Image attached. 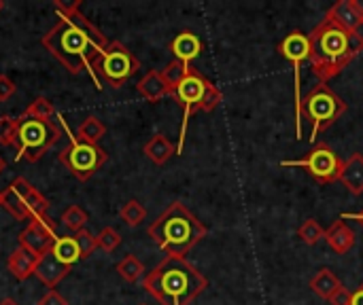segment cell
Returning a JSON list of instances; mask_svg holds the SVG:
<instances>
[{
    "label": "cell",
    "instance_id": "6da1fadb",
    "mask_svg": "<svg viewBox=\"0 0 363 305\" xmlns=\"http://www.w3.org/2000/svg\"><path fill=\"white\" fill-rule=\"evenodd\" d=\"M40 42L70 74L89 72L91 62L108 47V38L81 11L60 17Z\"/></svg>",
    "mask_w": 363,
    "mask_h": 305
},
{
    "label": "cell",
    "instance_id": "7a4b0ae2",
    "mask_svg": "<svg viewBox=\"0 0 363 305\" xmlns=\"http://www.w3.org/2000/svg\"><path fill=\"white\" fill-rule=\"evenodd\" d=\"M308 62L319 79V83H325L336 79L357 55L363 53V34L351 32L330 17H323L319 25L308 32Z\"/></svg>",
    "mask_w": 363,
    "mask_h": 305
},
{
    "label": "cell",
    "instance_id": "3957f363",
    "mask_svg": "<svg viewBox=\"0 0 363 305\" xmlns=\"http://www.w3.org/2000/svg\"><path fill=\"white\" fill-rule=\"evenodd\" d=\"M143 289L160 305H191L208 289V280L187 259L166 257L143 278Z\"/></svg>",
    "mask_w": 363,
    "mask_h": 305
},
{
    "label": "cell",
    "instance_id": "277c9868",
    "mask_svg": "<svg viewBox=\"0 0 363 305\" xmlns=\"http://www.w3.org/2000/svg\"><path fill=\"white\" fill-rule=\"evenodd\" d=\"M147 234L168 257L185 259V255L206 238L208 229L185 204L172 202L149 225Z\"/></svg>",
    "mask_w": 363,
    "mask_h": 305
},
{
    "label": "cell",
    "instance_id": "5b68a950",
    "mask_svg": "<svg viewBox=\"0 0 363 305\" xmlns=\"http://www.w3.org/2000/svg\"><path fill=\"white\" fill-rule=\"evenodd\" d=\"M177 104L183 108V123H181V132H179V144H177V155H183V146H185V138H187V125L189 119L196 113H211L215 110L223 96L219 91L217 85H213L198 68H189L187 76L172 89L170 93Z\"/></svg>",
    "mask_w": 363,
    "mask_h": 305
},
{
    "label": "cell",
    "instance_id": "8992f818",
    "mask_svg": "<svg viewBox=\"0 0 363 305\" xmlns=\"http://www.w3.org/2000/svg\"><path fill=\"white\" fill-rule=\"evenodd\" d=\"M347 102L325 83L315 85L306 96H302L300 117L311 123V144L317 142L321 132L332 127L347 113Z\"/></svg>",
    "mask_w": 363,
    "mask_h": 305
},
{
    "label": "cell",
    "instance_id": "52a82bcc",
    "mask_svg": "<svg viewBox=\"0 0 363 305\" xmlns=\"http://www.w3.org/2000/svg\"><path fill=\"white\" fill-rule=\"evenodd\" d=\"M60 138L62 130L53 121H38L28 115H21L17 117V127L13 136V146L17 151L15 159H26L34 163L49 149H53Z\"/></svg>",
    "mask_w": 363,
    "mask_h": 305
},
{
    "label": "cell",
    "instance_id": "ba28073f",
    "mask_svg": "<svg viewBox=\"0 0 363 305\" xmlns=\"http://www.w3.org/2000/svg\"><path fill=\"white\" fill-rule=\"evenodd\" d=\"M140 68V62L134 57V53L119 40L108 42V47L91 62L89 72L96 81V87L100 89V83H106L111 87H121L125 81H130Z\"/></svg>",
    "mask_w": 363,
    "mask_h": 305
},
{
    "label": "cell",
    "instance_id": "9c48e42d",
    "mask_svg": "<svg viewBox=\"0 0 363 305\" xmlns=\"http://www.w3.org/2000/svg\"><path fill=\"white\" fill-rule=\"evenodd\" d=\"M108 155L100 144H89L79 140L77 136H70V144L62 149L60 161L77 176L79 180H89L104 163Z\"/></svg>",
    "mask_w": 363,
    "mask_h": 305
},
{
    "label": "cell",
    "instance_id": "30bf717a",
    "mask_svg": "<svg viewBox=\"0 0 363 305\" xmlns=\"http://www.w3.org/2000/svg\"><path fill=\"white\" fill-rule=\"evenodd\" d=\"M283 168H304L308 172L311 178H315L321 185H332L340 178L342 166L345 161L338 157V153L325 144V142H317L311 153L304 159H296V161H281Z\"/></svg>",
    "mask_w": 363,
    "mask_h": 305
},
{
    "label": "cell",
    "instance_id": "8fae6325",
    "mask_svg": "<svg viewBox=\"0 0 363 305\" xmlns=\"http://www.w3.org/2000/svg\"><path fill=\"white\" fill-rule=\"evenodd\" d=\"M277 51L294 66V74H296V138H302V117H300V110H302V64L308 62V53H311L308 34H304L302 30L289 32L279 42Z\"/></svg>",
    "mask_w": 363,
    "mask_h": 305
},
{
    "label": "cell",
    "instance_id": "7c38bea8",
    "mask_svg": "<svg viewBox=\"0 0 363 305\" xmlns=\"http://www.w3.org/2000/svg\"><path fill=\"white\" fill-rule=\"evenodd\" d=\"M55 240H57L55 223L49 217H45V219H32L28 223V227L19 234V246L26 248L36 259H40L43 255H47L53 248Z\"/></svg>",
    "mask_w": 363,
    "mask_h": 305
},
{
    "label": "cell",
    "instance_id": "4fadbf2b",
    "mask_svg": "<svg viewBox=\"0 0 363 305\" xmlns=\"http://www.w3.org/2000/svg\"><path fill=\"white\" fill-rule=\"evenodd\" d=\"M34 187L23 178L17 176L4 191H2V208H6V212L11 217H15L17 221H26L28 219V210H26V197Z\"/></svg>",
    "mask_w": 363,
    "mask_h": 305
},
{
    "label": "cell",
    "instance_id": "5bb4252c",
    "mask_svg": "<svg viewBox=\"0 0 363 305\" xmlns=\"http://www.w3.org/2000/svg\"><path fill=\"white\" fill-rule=\"evenodd\" d=\"M70 270H72V267L64 265V263L49 251L47 255H43V257L38 259L36 270H34V276L51 291V289H55V287L70 274Z\"/></svg>",
    "mask_w": 363,
    "mask_h": 305
},
{
    "label": "cell",
    "instance_id": "9a60e30c",
    "mask_svg": "<svg viewBox=\"0 0 363 305\" xmlns=\"http://www.w3.org/2000/svg\"><path fill=\"white\" fill-rule=\"evenodd\" d=\"M170 51H172L174 59H179V62L191 66V62L198 59L200 53H202V40H200V36H198L196 32L183 30V32H179V34L172 38Z\"/></svg>",
    "mask_w": 363,
    "mask_h": 305
},
{
    "label": "cell",
    "instance_id": "2e32d148",
    "mask_svg": "<svg viewBox=\"0 0 363 305\" xmlns=\"http://www.w3.org/2000/svg\"><path fill=\"white\" fill-rule=\"evenodd\" d=\"M325 244L336 253V255H347L355 248V242H357V236L355 231L349 227L347 221H334L330 225V229H325Z\"/></svg>",
    "mask_w": 363,
    "mask_h": 305
},
{
    "label": "cell",
    "instance_id": "e0dca14e",
    "mask_svg": "<svg viewBox=\"0 0 363 305\" xmlns=\"http://www.w3.org/2000/svg\"><path fill=\"white\" fill-rule=\"evenodd\" d=\"M136 89L138 93L147 100V102H160L162 98L170 96V87L166 85L164 76H162V70H149L138 83H136Z\"/></svg>",
    "mask_w": 363,
    "mask_h": 305
},
{
    "label": "cell",
    "instance_id": "ac0fdd59",
    "mask_svg": "<svg viewBox=\"0 0 363 305\" xmlns=\"http://www.w3.org/2000/svg\"><path fill=\"white\" fill-rule=\"evenodd\" d=\"M347 191H351L353 195H362L363 193V155L362 153H353L345 166H342V172H340V178H338Z\"/></svg>",
    "mask_w": 363,
    "mask_h": 305
},
{
    "label": "cell",
    "instance_id": "d6986e66",
    "mask_svg": "<svg viewBox=\"0 0 363 305\" xmlns=\"http://www.w3.org/2000/svg\"><path fill=\"white\" fill-rule=\"evenodd\" d=\"M36 263H38V259H36L34 255H30L26 248L17 246V248L9 255L6 267H9V272H11V276H13L15 280L23 282V280H28V278L34 274Z\"/></svg>",
    "mask_w": 363,
    "mask_h": 305
},
{
    "label": "cell",
    "instance_id": "ffe728a7",
    "mask_svg": "<svg viewBox=\"0 0 363 305\" xmlns=\"http://www.w3.org/2000/svg\"><path fill=\"white\" fill-rule=\"evenodd\" d=\"M325 17H330L332 21H336L338 25H342V28H347V30H351V32H359V28L363 25V19L359 17V13H357L353 0H338V2L328 11Z\"/></svg>",
    "mask_w": 363,
    "mask_h": 305
},
{
    "label": "cell",
    "instance_id": "44dd1931",
    "mask_svg": "<svg viewBox=\"0 0 363 305\" xmlns=\"http://www.w3.org/2000/svg\"><path fill=\"white\" fill-rule=\"evenodd\" d=\"M145 155L155 163V166H164L172 155H177V146L168 140V136L164 134H155L147 144H145Z\"/></svg>",
    "mask_w": 363,
    "mask_h": 305
},
{
    "label": "cell",
    "instance_id": "7402d4cb",
    "mask_svg": "<svg viewBox=\"0 0 363 305\" xmlns=\"http://www.w3.org/2000/svg\"><path fill=\"white\" fill-rule=\"evenodd\" d=\"M311 289L321 297V299H328L330 301V297L342 287V282H340V278L332 272V270H328V267H321L313 278H311Z\"/></svg>",
    "mask_w": 363,
    "mask_h": 305
},
{
    "label": "cell",
    "instance_id": "603a6c76",
    "mask_svg": "<svg viewBox=\"0 0 363 305\" xmlns=\"http://www.w3.org/2000/svg\"><path fill=\"white\" fill-rule=\"evenodd\" d=\"M51 253L68 267H72L77 261H81V255H79V246L74 242V236H66V238H57Z\"/></svg>",
    "mask_w": 363,
    "mask_h": 305
},
{
    "label": "cell",
    "instance_id": "cb8c5ba5",
    "mask_svg": "<svg viewBox=\"0 0 363 305\" xmlns=\"http://www.w3.org/2000/svg\"><path fill=\"white\" fill-rule=\"evenodd\" d=\"M104 134H106V125L98 117H87L77 130V138L89 144H98L104 138Z\"/></svg>",
    "mask_w": 363,
    "mask_h": 305
},
{
    "label": "cell",
    "instance_id": "d4e9b609",
    "mask_svg": "<svg viewBox=\"0 0 363 305\" xmlns=\"http://www.w3.org/2000/svg\"><path fill=\"white\" fill-rule=\"evenodd\" d=\"M117 274L125 280V282H138L145 274V265L140 263V259H136L134 255H128L123 257L119 263H117Z\"/></svg>",
    "mask_w": 363,
    "mask_h": 305
},
{
    "label": "cell",
    "instance_id": "484cf974",
    "mask_svg": "<svg viewBox=\"0 0 363 305\" xmlns=\"http://www.w3.org/2000/svg\"><path fill=\"white\" fill-rule=\"evenodd\" d=\"M119 217H121V221H123L128 227H138V225L147 219V210H145V206H143L138 200H130V202H125V204L121 206Z\"/></svg>",
    "mask_w": 363,
    "mask_h": 305
},
{
    "label": "cell",
    "instance_id": "4316f807",
    "mask_svg": "<svg viewBox=\"0 0 363 305\" xmlns=\"http://www.w3.org/2000/svg\"><path fill=\"white\" fill-rule=\"evenodd\" d=\"M298 238L308 244V246H315L319 244L323 238H325V229L321 227V223L317 219H306L300 227H298Z\"/></svg>",
    "mask_w": 363,
    "mask_h": 305
},
{
    "label": "cell",
    "instance_id": "83f0119b",
    "mask_svg": "<svg viewBox=\"0 0 363 305\" xmlns=\"http://www.w3.org/2000/svg\"><path fill=\"white\" fill-rule=\"evenodd\" d=\"M26 210L28 219H45L49 212V200L40 195V191L32 189L26 197Z\"/></svg>",
    "mask_w": 363,
    "mask_h": 305
},
{
    "label": "cell",
    "instance_id": "f1b7e54d",
    "mask_svg": "<svg viewBox=\"0 0 363 305\" xmlns=\"http://www.w3.org/2000/svg\"><path fill=\"white\" fill-rule=\"evenodd\" d=\"M189 68H191V66H187V64H183V62H179V59H172V62L162 70V76H164L166 85L170 87V93H172V89L187 76Z\"/></svg>",
    "mask_w": 363,
    "mask_h": 305
},
{
    "label": "cell",
    "instance_id": "f546056e",
    "mask_svg": "<svg viewBox=\"0 0 363 305\" xmlns=\"http://www.w3.org/2000/svg\"><path fill=\"white\" fill-rule=\"evenodd\" d=\"M62 223L66 229H70L72 234H79L81 229H85L87 223V212L79 206H70L62 212Z\"/></svg>",
    "mask_w": 363,
    "mask_h": 305
},
{
    "label": "cell",
    "instance_id": "4dcf8cb0",
    "mask_svg": "<svg viewBox=\"0 0 363 305\" xmlns=\"http://www.w3.org/2000/svg\"><path fill=\"white\" fill-rule=\"evenodd\" d=\"M23 115H28L32 119H38V121H51V117L55 115V108H53V104L47 98L38 96V98L32 100V104L26 108Z\"/></svg>",
    "mask_w": 363,
    "mask_h": 305
},
{
    "label": "cell",
    "instance_id": "1f68e13d",
    "mask_svg": "<svg viewBox=\"0 0 363 305\" xmlns=\"http://www.w3.org/2000/svg\"><path fill=\"white\" fill-rule=\"evenodd\" d=\"M74 242L79 246V255H81V261L91 257V253L98 248V238L94 234H89L87 229H81L79 234H74Z\"/></svg>",
    "mask_w": 363,
    "mask_h": 305
},
{
    "label": "cell",
    "instance_id": "d6a6232c",
    "mask_svg": "<svg viewBox=\"0 0 363 305\" xmlns=\"http://www.w3.org/2000/svg\"><path fill=\"white\" fill-rule=\"evenodd\" d=\"M96 238H98V248H102L104 253H113L121 244V236L113 227H104L100 231V236H96Z\"/></svg>",
    "mask_w": 363,
    "mask_h": 305
},
{
    "label": "cell",
    "instance_id": "836d02e7",
    "mask_svg": "<svg viewBox=\"0 0 363 305\" xmlns=\"http://www.w3.org/2000/svg\"><path fill=\"white\" fill-rule=\"evenodd\" d=\"M15 127H17V119H13L9 115L0 117V144L2 146H13Z\"/></svg>",
    "mask_w": 363,
    "mask_h": 305
},
{
    "label": "cell",
    "instance_id": "e575fe53",
    "mask_svg": "<svg viewBox=\"0 0 363 305\" xmlns=\"http://www.w3.org/2000/svg\"><path fill=\"white\" fill-rule=\"evenodd\" d=\"M55 11H57V15L60 17H64V15H70V13H77L79 11V6H81V0H55Z\"/></svg>",
    "mask_w": 363,
    "mask_h": 305
},
{
    "label": "cell",
    "instance_id": "d590c367",
    "mask_svg": "<svg viewBox=\"0 0 363 305\" xmlns=\"http://www.w3.org/2000/svg\"><path fill=\"white\" fill-rule=\"evenodd\" d=\"M15 91H17V85L6 74H0V102H6Z\"/></svg>",
    "mask_w": 363,
    "mask_h": 305
},
{
    "label": "cell",
    "instance_id": "8d00e7d4",
    "mask_svg": "<svg viewBox=\"0 0 363 305\" xmlns=\"http://www.w3.org/2000/svg\"><path fill=\"white\" fill-rule=\"evenodd\" d=\"M36 305H68V301H66L55 289H51V291H47V293L38 299V304Z\"/></svg>",
    "mask_w": 363,
    "mask_h": 305
},
{
    "label": "cell",
    "instance_id": "74e56055",
    "mask_svg": "<svg viewBox=\"0 0 363 305\" xmlns=\"http://www.w3.org/2000/svg\"><path fill=\"white\" fill-rule=\"evenodd\" d=\"M351 297H353V293L349 291V289H345V287H340L332 297H330V304L332 305H351Z\"/></svg>",
    "mask_w": 363,
    "mask_h": 305
},
{
    "label": "cell",
    "instance_id": "f35d334b",
    "mask_svg": "<svg viewBox=\"0 0 363 305\" xmlns=\"http://www.w3.org/2000/svg\"><path fill=\"white\" fill-rule=\"evenodd\" d=\"M340 219L342 221H357L363 227V212H345V214H340Z\"/></svg>",
    "mask_w": 363,
    "mask_h": 305
},
{
    "label": "cell",
    "instance_id": "ab89813d",
    "mask_svg": "<svg viewBox=\"0 0 363 305\" xmlns=\"http://www.w3.org/2000/svg\"><path fill=\"white\" fill-rule=\"evenodd\" d=\"M351 305H363V284H362V287H357V289L353 291V297H351Z\"/></svg>",
    "mask_w": 363,
    "mask_h": 305
},
{
    "label": "cell",
    "instance_id": "60d3db41",
    "mask_svg": "<svg viewBox=\"0 0 363 305\" xmlns=\"http://www.w3.org/2000/svg\"><path fill=\"white\" fill-rule=\"evenodd\" d=\"M353 4H355V8H357L359 17L363 19V0H353Z\"/></svg>",
    "mask_w": 363,
    "mask_h": 305
},
{
    "label": "cell",
    "instance_id": "b9f144b4",
    "mask_svg": "<svg viewBox=\"0 0 363 305\" xmlns=\"http://www.w3.org/2000/svg\"><path fill=\"white\" fill-rule=\"evenodd\" d=\"M0 305H19V304H17L15 299H9V297H6V299H2V301H0Z\"/></svg>",
    "mask_w": 363,
    "mask_h": 305
},
{
    "label": "cell",
    "instance_id": "7bdbcfd3",
    "mask_svg": "<svg viewBox=\"0 0 363 305\" xmlns=\"http://www.w3.org/2000/svg\"><path fill=\"white\" fill-rule=\"evenodd\" d=\"M4 168H6V161H4V159H2V157H0V174H2V172H4Z\"/></svg>",
    "mask_w": 363,
    "mask_h": 305
},
{
    "label": "cell",
    "instance_id": "ee69618b",
    "mask_svg": "<svg viewBox=\"0 0 363 305\" xmlns=\"http://www.w3.org/2000/svg\"><path fill=\"white\" fill-rule=\"evenodd\" d=\"M2 8H4V2H2V0H0V11H2Z\"/></svg>",
    "mask_w": 363,
    "mask_h": 305
},
{
    "label": "cell",
    "instance_id": "f6af8a7d",
    "mask_svg": "<svg viewBox=\"0 0 363 305\" xmlns=\"http://www.w3.org/2000/svg\"><path fill=\"white\" fill-rule=\"evenodd\" d=\"M0 206H2V191H0Z\"/></svg>",
    "mask_w": 363,
    "mask_h": 305
},
{
    "label": "cell",
    "instance_id": "bcb514c9",
    "mask_svg": "<svg viewBox=\"0 0 363 305\" xmlns=\"http://www.w3.org/2000/svg\"><path fill=\"white\" fill-rule=\"evenodd\" d=\"M140 305H147V304H140Z\"/></svg>",
    "mask_w": 363,
    "mask_h": 305
}]
</instances>
